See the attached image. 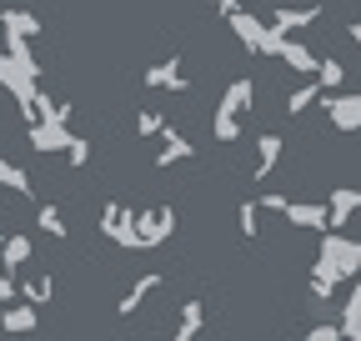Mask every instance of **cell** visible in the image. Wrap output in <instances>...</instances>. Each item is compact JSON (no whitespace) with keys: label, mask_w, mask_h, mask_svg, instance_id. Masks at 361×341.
<instances>
[{"label":"cell","mask_w":361,"mask_h":341,"mask_svg":"<svg viewBox=\"0 0 361 341\" xmlns=\"http://www.w3.org/2000/svg\"><path fill=\"white\" fill-rule=\"evenodd\" d=\"M361 271V241L341 236V231H326L322 236V251H316V266H311V296L326 302V296L346 281H356Z\"/></svg>","instance_id":"obj_1"},{"label":"cell","mask_w":361,"mask_h":341,"mask_svg":"<svg viewBox=\"0 0 361 341\" xmlns=\"http://www.w3.org/2000/svg\"><path fill=\"white\" fill-rule=\"evenodd\" d=\"M251 101H256V80H251V75H236V80L221 91V101H216V111H211V136H216L221 146H231V141L241 136V116L251 111Z\"/></svg>","instance_id":"obj_2"},{"label":"cell","mask_w":361,"mask_h":341,"mask_svg":"<svg viewBox=\"0 0 361 341\" xmlns=\"http://www.w3.org/2000/svg\"><path fill=\"white\" fill-rule=\"evenodd\" d=\"M176 236V211L171 206H146L135 211V251H156Z\"/></svg>","instance_id":"obj_3"},{"label":"cell","mask_w":361,"mask_h":341,"mask_svg":"<svg viewBox=\"0 0 361 341\" xmlns=\"http://www.w3.org/2000/svg\"><path fill=\"white\" fill-rule=\"evenodd\" d=\"M226 25H231V30H236V40H241V46H251L256 56H276V40H281V35H271V30H266V20H261L256 11H236V16H226Z\"/></svg>","instance_id":"obj_4"},{"label":"cell","mask_w":361,"mask_h":341,"mask_svg":"<svg viewBox=\"0 0 361 341\" xmlns=\"http://www.w3.org/2000/svg\"><path fill=\"white\" fill-rule=\"evenodd\" d=\"M101 236L116 241V246H126V251H135V211H130L126 201H106V211H101Z\"/></svg>","instance_id":"obj_5"},{"label":"cell","mask_w":361,"mask_h":341,"mask_svg":"<svg viewBox=\"0 0 361 341\" xmlns=\"http://www.w3.org/2000/svg\"><path fill=\"white\" fill-rule=\"evenodd\" d=\"M316 20H322V6H276V11H271V20H266V30L281 35V40H291V30L316 25Z\"/></svg>","instance_id":"obj_6"},{"label":"cell","mask_w":361,"mask_h":341,"mask_svg":"<svg viewBox=\"0 0 361 341\" xmlns=\"http://www.w3.org/2000/svg\"><path fill=\"white\" fill-rule=\"evenodd\" d=\"M316 106L326 111L331 131H356V125H361V96H322Z\"/></svg>","instance_id":"obj_7"},{"label":"cell","mask_w":361,"mask_h":341,"mask_svg":"<svg viewBox=\"0 0 361 341\" xmlns=\"http://www.w3.org/2000/svg\"><path fill=\"white\" fill-rule=\"evenodd\" d=\"M191 156H196L191 136H186V131H176V125L166 120V131H161V151H156V166L166 170V166H180V161H191Z\"/></svg>","instance_id":"obj_8"},{"label":"cell","mask_w":361,"mask_h":341,"mask_svg":"<svg viewBox=\"0 0 361 341\" xmlns=\"http://www.w3.org/2000/svg\"><path fill=\"white\" fill-rule=\"evenodd\" d=\"M281 216L291 221V226H301V231H331V221H326V206H316V201H286L281 206Z\"/></svg>","instance_id":"obj_9"},{"label":"cell","mask_w":361,"mask_h":341,"mask_svg":"<svg viewBox=\"0 0 361 341\" xmlns=\"http://www.w3.org/2000/svg\"><path fill=\"white\" fill-rule=\"evenodd\" d=\"M30 256H35L30 236H20V231H11V236H0V271H6V276L25 271V266H30Z\"/></svg>","instance_id":"obj_10"},{"label":"cell","mask_w":361,"mask_h":341,"mask_svg":"<svg viewBox=\"0 0 361 341\" xmlns=\"http://www.w3.org/2000/svg\"><path fill=\"white\" fill-rule=\"evenodd\" d=\"M151 91H191V80H186V70H180V56H171V61H156L146 75H141Z\"/></svg>","instance_id":"obj_11"},{"label":"cell","mask_w":361,"mask_h":341,"mask_svg":"<svg viewBox=\"0 0 361 341\" xmlns=\"http://www.w3.org/2000/svg\"><path fill=\"white\" fill-rule=\"evenodd\" d=\"M0 30H6V40H16V46H30L35 35H45L40 20H35L30 11H11V6L0 11Z\"/></svg>","instance_id":"obj_12"},{"label":"cell","mask_w":361,"mask_h":341,"mask_svg":"<svg viewBox=\"0 0 361 341\" xmlns=\"http://www.w3.org/2000/svg\"><path fill=\"white\" fill-rule=\"evenodd\" d=\"M156 291H161V271H141V276H135V286L116 302V311H121V316H135V311H141Z\"/></svg>","instance_id":"obj_13"},{"label":"cell","mask_w":361,"mask_h":341,"mask_svg":"<svg viewBox=\"0 0 361 341\" xmlns=\"http://www.w3.org/2000/svg\"><path fill=\"white\" fill-rule=\"evenodd\" d=\"M276 61L291 75H316V61H322V56H316L311 46H301V40H276Z\"/></svg>","instance_id":"obj_14"},{"label":"cell","mask_w":361,"mask_h":341,"mask_svg":"<svg viewBox=\"0 0 361 341\" xmlns=\"http://www.w3.org/2000/svg\"><path fill=\"white\" fill-rule=\"evenodd\" d=\"M56 296V281H51V271H30L25 281H16V302H25V306H45Z\"/></svg>","instance_id":"obj_15"},{"label":"cell","mask_w":361,"mask_h":341,"mask_svg":"<svg viewBox=\"0 0 361 341\" xmlns=\"http://www.w3.org/2000/svg\"><path fill=\"white\" fill-rule=\"evenodd\" d=\"M356 211H361V191H356V186H336V191H331V206H326L331 231H341V226L356 216Z\"/></svg>","instance_id":"obj_16"},{"label":"cell","mask_w":361,"mask_h":341,"mask_svg":"<svg viewBox=\"0 0 361 341\" xmlns=\"http://www.w3.org/2000/svg\"><path fill=\"white\" fill-rule=\"evenodd\" d=\"M281 151H286V146H281V136H276V131H266V136L256 141V166H251V181H266L271 170L281 166Z\"/></svg>","instance_id":"obj_17"},{"label":"cell","mask_w":361,"mask_h":341,"mask_svg":"<svg viewBox=\"0 0 361 341\" xmlns=\"http://www.w3.org/2000/svg\"><path fill=\"white\" fill-rule=\"evenodd\" d=\"M201 326H206V306H201V302H186V306L176 311V331H171L166 341H196Z\"/></svg>","instance_id":"obj_18"},{"label":"cell","mask_w":361,"mask_h":341,"mask_svg":"<svg viewBox=\"0 0 361 341\" xmlns=\"http://www.w3.org/2000/svg\"><path fill=\"white\" fill-rule=\"evenodd\" d=\"M0 326H6L11 336H30V331L40 326V311H35V306H25V302H16V306L0 311Z\"/></svg>","instance_id":"obj_19"},{"label":"cell","mask_w":361,"mask_h":341,"mask_svg":"<svg viewBox=\"0 0 361 341\" xmlns=\"http://www.w3.org/2000/svg\"><path fill=\"white\" fill-rule=\"evenodd\" d=\"M341 341H361V281H351V296L341 306V321H336Z\"/></svg>","instance_id":"obj_20"},{"label":"cell","mask_w":361,"mask_h":341,"mask_svg":"<svg viewBox=\"0 0 361 341\" xmlns=\"http://www.w3.org/2000/svg\"><path fill=\"white\" fill-rule=\"evenodd\" d=\"M71 125H30V146L35 151H61L66 156V146H71Z\"/></svg>","instance_id":"obj_21"},{"label":"cell","mask_w":361,"mask_h":341,"mask_svg":"<svg viewBox=\"0 0 361 341\" xmlns=\"http://www.w3.org/2000/svg\"><path fill=\"white\" fill-rule=\"evenodd\" d=\"M35 226L45 231V236H56V241H66L71 231H66V211L61 206H51V201H40L35 206Z\"/></svg>","instance_id":"obj_22"},{"label":"cell","mask_w":361,"mask_h":341,"mask_svg":"<svg viewBox=\"0 0 361 341\" xmlns=\"http://www.w3.org/2000/svg\"><path fill=\"white\" fill-rule=\"evenodd\" d=\"M316 85H322V91L331 96V91H341V80H346V66L336 61V56H322V61H316V75H311Z\"/></svg>","instance_id":"obj_23"},{"label":"cell","mask_w":361,"mask_h":341,"mask_svg":"<svg viewBox=\"0 0 361 341\" xmlns=\"http://www.w3.org/2000/svg\"><path fill=\"white\" fill-rule=\"evenodd\" d=\"M0 186L16 191V196H35V186H30V176H25V166L6 161V156H0Z\"/></svg>","instance_id":"obj_24"},{"label":"cell","mask_w":361,"mask_h":341,"mask_svg":"<svg viewBox=\"0 0 361 341\" xmlns=\"http://www.w3.org/2000/svg\"><path fill=\"white\" fill-rule=\"evenodd\" d=\"M326 91H322V85H316V80H301V85H291V96H286V111L291 116H301V111H311L316 101H322Z\"/></svg>","instance_id":"obj_25"},{"label":"cell","mask_w":361,"mask_h":341,"mask_svg":"<svg viewBox=\"0 0 361 341\" xmlns=\"http://www.w3.org/2000/svg\"><path fill=\"white\" fill-rule=\"evenodd\" d=\"M166 131V116L156 111V106H141V111H135V136H141V141H151V136H161Z\"/></svg>","instance_id":"obj_26"},{"label":"cell","mask_w":361,"mask_h":341,"mask_svg":"<svg viewBox=\"0 0 361 341\" xmlns=\"http://www.w3.org/2000/svg\"><path fill=\"white\" fill-rule=\"evenodd\" d=\"M256 221H261L256 201H241V206H236V226H241V236H256Z\"/></svg>","instance_id":"obj_27"},{"label":"cell","mask_w":361,"mask_h":341,"mask_svg":"<svg viewBox=\"0 0 361 341\" xmlns=\"http://www.w3.org/2000/svg\"><path fill=\"white\" fill-rule=\"evenodd\" d=\"M66 161H71V166H85V161H90V141H85V136H71V146H66Z\"/></svg>","instance_id":"obj_28"},{"label":"cell","mask_w":361,"mask_h":341,"mask_svg":"<svg viewBox=\"0 0 361 341\" xmlns=\"http://www.w3.org/2000/svg\"><path fill=\"white\" fill-rule=\"evenodd\" d=\"M306 341H341V331H336V321H316L306 331Z\"/></svg>","instance_id":"obj_29"},{"label":"cell","mask_w":361,"mask_h":341,"mask_svg":"<svg viewBox=\"0 0 361 341\" xmlns=\"http://www.w3.org/2000/svg\"><path fill=\"white\" fill-rule=\"evenodd\" d=\"M211 11H221V16H236V11H251L256 0H206Z\"/></svg>","instance_id":"obj_30"},{"label":"cell","mask_w":361,"mask_h":341,"mask_svg":"<svg viewBox=\"0 0 361 341\" xmlns=\"http://www.w3.org/2000/svg\"><path fill=\"white\" fill-rule=\"evenodd\" d=\"M0 306H16V276L0 271Z\"/></svg>","instance_id":"obj_31"},{"label":"cell","mask_w":361,"mask_h":341,"mask_svg":"<svg viewBox=\"0 0 361 341\" xmlns=\"http://www.w3.org/2000/svg\"><path fill=\"white\" fill-rule=\"evenodd\" d=\"M346 35H351V40H356V46H361V16H356V20L346 25Z\"/></svg>","instance_id":"obj_32"}]
</instances>
